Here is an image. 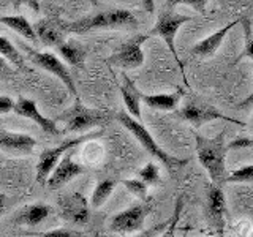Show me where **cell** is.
<instances>
[{
	"mask_svg": "<svg viewBox=\"0 0 253 237\" xmlns=\"http://www.w3.org/2000/svg\"><path fill=\"white\" fill-rule=\"evenodd\" d=\"M229 144L225 141V131H221L215 138H206L196 134V157L201 166L208 171L213 184L221 185L226 182V152Z\"/></svg>",
	"mask_w": 253,
	"mask_h": 237,
	"instance_id": "cell-1",
	"label": "cell"
},
{
	"mask_svg": "<svg viewBox=\"0 0 253 237\" xmlns=\"http://www.w3.org/2000/svg\"><path fill=\"white\" fill-rule=\"evenodd\" d=\"M29 51V59L38 65L42 70L47 71V73L54 75L57 79L63 82V85L67 87V89L71 92L73 97H76V100H79V95H78V90H76V85H75V81L73 78L70 75V70L67 68V65L63 63L57 55L51 51H44V52H38V51H32V49H27Z\"/></svg>",
	"mask_w": 253,
	"mask_h": 237,
	"instance_id": "cell-6",
	"label": "cell"
},
{
	"mask_svg": "<svg viewBox=\"0 0 253 237\" xmlns=\"http://www.w3.org/2000/svg\"><path fill=\"white\" fill-rule=\"evenodd\" d=\"M0 55L5 57L13 67H18L19 70H26V63H24L22 54L16 49V46L8 38L0 35Z\"/></svg>",
	"mask_w": 253,
	"mask_h": 237,
	"instance_id": "cell-24",
	"label": "cell"
},
{
	"mask_svg": "<svg viewBox=\"0 0 253 237\" xmlns=\"http://www.w3.org/2000/svg\"><path fill=\"white\" fill-rule=\"evenodd\" d=\"M59 209L63 220L73 225H85L90 218V205L83 193L71 192L59 198Z\"/></svg>",
	"mask_w": 253,
	"mask_h": 237,
	"instance_id": "cell-9",
	"label": "cell"
},
{
	"mask_svg": "<svg viewBox=\"0 0 253 237\" xmlns=\"http://www.w3.org/2000/svg\"><path fill=\"white\" fill-rule=\"evenodd\" d=\"M37 38L42 41L44 46L49 47H57L63 41H65V34L67 32V24L60 22L59 19L54 18H43L34 24Z\"/></svg>",
	"mask_w": 253,
	"mask_h": 237,
	"instance_id": "cell-16",
	"label": "cell"
},
{
	"mask_svg": "<svg viewBox=\"0 0 253 237\" xmlns=\"http://www.w3.org/2000/svg\"><path fill=\"white\" fill-rule=\"evenodd\" d=\"M172 3H184V5H188V6H192L195 11L204 14L206 10H208L209 0H172Z\"/></svg>",
	"mask_w": 253,
	"mask_h": 237,
	"instance_id": "cell-29",
	"label": "cell"
},
{
	"mask_svg": "<svg viewBox=\"0 0 253 237\" xmlns=\"http://www.w3.org/2000/svg\"><path fill=\"white\" fill-rule=\"evenodd\" d=\"M122 184L130 190V193H133L134 196H138L139 199L146 201L147 199V188L149 185L146 184L142 179H126V180H122Z\"/></svg>",
	"mask_w": 253,
	"mask_h": 237,
	"instance_id": "cell-26",
	"label": "cell"
},
{
	"mask_svg": "<svg viewBox=\"0 0 253 237\" xmlns=\"http://www.w3.org/2000/svg\"><path fill=\"white\" fill-rule=\"evenodd\" d=\"M142 6L147 13H154L155 11V0H141Z\"/></svg>",
	"mask_w": 253,
	"mask_h": 237,
	"instance_id": "cell-36",
	"label": "cell"
},
{
	"mask_svg": "<svg viewBox=\"0 0 253 237\" xmlns=\"http://www.w3.org/2000/svg\"><path fill=\"white\" fill-rule=\"evenodd\" d=\"M57 52L62 55V59L65 60L68 65L76 67V68H84L85 49L79 43L73 41V40H65L60 46H57Z\"/></svg>",
	"mask_w": 253,
	"mask_h": 237,
	"instance_id": "cell-20",
	"label": "cell"
},
{
	"mask_svg": "<svg viewBox=\"0 0 253 237\" xmlns=\"http://www.w3.org/2000/svg\"><path fill=\"white\" fill-rule=\"evenodd\" d=\"M253 105V90H252V93L249 95V97L247 98H245V100H242L241 103H237V109H242V108H247V106H252Z\"/></svg>",
	"mask_w": 253,
	"mask_h": 237,
	"instance_id": "cell-35",
	"label": "cell"
},
{
	"mask_svg": "<svg viewBox=\"0 0 253 237\" xmlns=\"http://www.w3.org/2000/svg\"><path fill=\"white\" fill-rule=\"evenodd\" d=\"M14 114H18L19 117H26L30 118L32 122H35L40 128H42L44 133L47 134H52V136H59L63 131L59 128V125L55 120L49 117H44L42 113L38 111V106L34 100H29V98H19L18 101L14 103Z\"/></svg>",
	"mask_w": 253,
	"mask_h": 237,
	"instance_id": "cell-13",
	"label": "cell"
},
{
	"mask_svg": "<svg viewBox=\"0 0 253 237\" xmlns=\"http://www.w3.org/2000/svg\"><path fill=\"white\" fill-rule=\"evenodd\" d=\"M229 184H245V182H253V164L242 166V168L233 171L226 177Z\"/></svg>",
	"mask_w": 253,
	"mask_h": 237,
	"instance_id": "cell-25",
	"label": "cell"
},
{
	"mask_svg": "<svg viewBox=\"0 0 253 237\" xmlns=\"http://www.w3.org/2000/svg\"><path fill=\"white\" fill-rule=\"evenodd\" d=\"M0 24H3L5 27L11 29L13 32H16L18 35H21L22 38L29 40V41H37V34H35V29L34 26L24 18V16H3L0 14Z\"/></svg>",
	"mask_w": 253,
	"mask_h": 237,
	"instance_id": "cell-22",
	"label": "cell"
},
{
	"mask_svg": "<svg viewBox=\"0 0 253 237\" xmlns=\"http://www.w3.org/2000/svg\"><path fill=\"white\" fill-rule=\"evenodd\" d=\"M150 212L147 204H134L131 207L116 213L109 221V229L117 234H131L142 228V223Z\"/></svg>",
	"mask_w": 253,
	"mask_h": 237,
	"instance_id": "cell-10",
	"label": "cell"
},
{
	"mask_svg": "<svg viewBox=\"0 0 253 237\" xmlns=\"http://www.w3.org/2000/svg\"><path fill=\"white\" fill-rule=\"evenodd\" d=\"M244 57H249V59L253 60V40H250V41L247 43V46L244 47V51H242V54L239 55V59H237V60H241Z\"/></svg>",
	"mask_w": 253,
	"mask_h": 237,
	"instance_id": "cell-34",
	"label": "cell"
},
{
	"mask_svg": "<svg viewBox=\"0 0 253 237\" xmlns=\"http://www.w3.org/2000/svg\"><path fill=\"white\" fill-rule=\"evenodd\" d=\"M113 118H116V116L108 113V111L87 108L83 105L81 100H76V103L70 109L57 116L55 122H62L63 133H81L98 128V126H105Z\"/></svg>",
	"mask_w": 253,
	"mask_h": 237,
	"instance_id": "cell-4",
	"label": "cell"
},
{
	"mask_svg": "<svg viewBox=\"0 0 253 237\" xmlns=\"http://www.w3.org/2000/svg\"><path fill=\"white\" fill-rule=\"evenodd\" d=\"M14 111V101L10 97H0V116Z\"/></svg>",
	"mask_w": 253,
	"mask_h": 237,
	"instance_id": "cell-30",
	"label": "cell"
},
{
	"mask_svg": "<svg viewBox=\"0 0 253 237\" xmlns=\"http://www.w3.org/2000/svg\"><path fill=\"white\" fill-rule=\"evenodd\" d=\"M141 101H144L150 109L157 111H172L176 109L180 101V92L174 93H157V95H146L141 93Z\"/></svg>",
	"mask_w": 253,
	"mask_h": 237,
	"instance_id": "cell-21",
	"label": "cell"
},
{
	"mask_svg": "<svg viewBox=\"0 0 253 237\" xmlns=\"http://www.w3.org/2000/svg\"><path fill=\"white\" fill-rule=\"evenodd\" d=\"M71 150H68V152L62 157V160L55 164V168L51 172V176L47 177V182H46L47 188L59 190L62 187H65L70 180H73L75 177L81 176V174L85 172L84 166L73 160V154H71Z\"/></svg>",
	"mask_w": 253,
	"mask_h": 237,
	"instance_id": "cell-12",
	"label": "cell"
},
{
	"mask_svg": "<svg viewBox=\"0 0 253 237\" xmlns=\"http://www.w3.org/2000/svg\"><path fill=\"white\" fill-rule=\"evenodd\" d=\"M37 141L26 133L0 131V150L14 157H29L34 154Z\"/></svg>",
	"mask_w": 253,
	"mask_h": 237,
	"instance_id": "cell-15",
	"label": "cell"
},
{
	"mask_svg": "<svg viewBox=\"0 0 253 237\" xmlns=\"http://www.w3.org/2000/svg\"><path fill=\"white\" fill-rule=\"evenodd\" d=\"M193 16H182V14H176L171 11L162 13L158 16V19L155 22V26L150 29L149 35H157L163 38V41L168 46V49L171 51V54L176 57V60L180 63L177 54H176V46H174V38H176L177 30L184 26L185 22L192 21Z\"/></svg>",
	"mask_w": 253,
	"mask_h": 237,
	"instance_id": "cell-8",
	"label": "cell"
},
{
	"mask_svg": "<svg viewBox=\"0 0 253 237\" xmlns=\"http://www.w3.org/2000/svg\"><path fill=\"white\" fill-rule=\"evenodd\" d=\"M11 73H13V70L10 67V62H8L5 57H2V55H0V79L11 76Z\"/></svg>",
	"mask_w": 253,
	"mask_h": 237,
	"instance_id": "cell-32",
	"label": "cell"
},
{
	"mask_svg": "<svg viewBox=\"0 0 253 237\" xmlns=\"http://www.w3.org/2000/svg\"><path fill=\"white\" fill-rule=\"evenodd\" d=\"M242 19H236L231 21L229 24H226L225 27L218 29L217 32H213L212 35L203 38L201 41H198L193 47H192V54L196 55V57H201V59H211L215 55V52L218 51V47L223 43L225 37L228 35V32L234 29L237 24H239Z\"/></svg>",
	"mask_w": 253,
	"mask_h": 237,
	"instance_id": "cell-17",
	"label": "cell"
},
{
	"mask_svg": "<svg viewBox=\"0 0 253 237\" xmlns=\"http://www.w3.org/2000/svg\"><path fill=\"white\" fill-rule=\"evenodd\" d=\"M117 185V180L113 179H106V180H100L97 187H95L92 198H90V205L93 209H100L103 204L108 201V198L111 193L114 192V188Z\"/></svg>",
	"mask_w": 253,
	"mask_h": 237,
	"instance_id": "cell-23",
	"label": "cell"
},
{
	"mask_svg": "<svg viewBox=\"0 0 253 237\" xmlns=\"http://www.w3.org/2000/svg\"><path fill=\"white\" fill-rule=\"evenodd\" d=\"M139 22L128 10H109L90 14L75 22L67 24V32L71 34H87L92 30H116V29H138Z\"/></svg>",
	"mask_w": 253,
	"mask_h": 237,
	"instance_id": "cell-3",
	"label": "cell"
},
{
	"mask_svg": "<svg viewBox=\"0 0 253 237\" xmlns=\"http://www.w3.org/2000/svg\"><path fill=\"white\" fill-rule=\"evenodd\" d=\"M52 213V207L44 202H34L21 207L14 215V223L22 226H37Z\"/></svg>",
	"mask_w": 253,
	"mask_h": 237,
	"instance_id": "cell-18",
	"label": "cell"
},
{
	"mask_svg": "<svg viewBox=\"0 0 253 237\" xmlns=\"http://www.w3.org/2000/svg\"><path fill=\"white\" fill-rule=\"evenodd\" d=\"M103 136V130H97V131H92V133H87V134H81L78 138H71L60 142L57 147H52V149H46L40 154L38 158V164H37V182L40 185H46L47 177L51 176V172L54 171L55 164H57L62 157L65 155L68 150L78 147L79 144L87 141H92V139H97Z\"/></svg>",
	"mask_w": 253,
	"mask_h": 237,
	"instance_id": "cell-5",
	"label": "cell"
},
{
	"mask_svg": "<svg viewBox=\"0 0 253 237\" xmlns=\"http://www.w3.org/2000/svg\"><path fill=\"white\" fill-rule=\"evenodd\" d=\"M121 93H122L126 111H128L134 118H139L141 117V92L136 89V85L133 84V81L126 75H124V84L121 85Z\"/></svg>",
	"mask_w": 253,
	"mask_h": 237,
	"instance_id": "cell-19",
	"label": "cell"
},
{
	"mask_svg": "<svg viewBox=\"0 0 253 237\" xmlns=\"http://www.w3.org/2000/svg\"><path fill=\"white\" fill-rule=\"evenodd\" d=\"M149 35H138L130 38L128 41L122 43L119 49L111 55L109 62L124 70H136L144 63V52H142V43Z\"/></svg>",
	"mask_w": 253,
	"mask_h": 237,
	"instance_id": "cell-11",
	"label": "cell"
},
{
	"mask_svg": "<svg viewBox=\"0 0 253 237\" xmlns=\"http://www.w3.org/2000/svg\"><path fill=\"white\" fill-rule=\"evenodd\" d=\"M237 147H253V139H236L229 142V149H237Z\"/></svg>",
	"mask_w": 253,
	"mask_h": 237,
	"instance_id": "cell-33",
	"label": "cell"
},
{
	"mask_svg": "<svg viewBox=\"0 0 253 237\" xmlns=\"http://www.w3.org/2000/svg\"><path fill=\"white\" fill-rule=\"evenodd\" d=\"M206 210H208L211 223L218 229V233H223L226 215L225 195L221 192L220 185L213 184V182H211L206 188Z\"/></svg>",
	"mask_w": 253,
	"mask_h": 237,
	"instance_id": "cell-14",
	"label": "cell"
},
{
	"mask_svg": "<svg viewBox=\"0 0 253 237\" xmlns=\"http://www.w3.org/2000/svg\"><path fill=\"white\" fill-rule=\"evenodd\" d=\"M179 116L184 118V120L190 122L196 128H200L201 125L212 122V120H226V122H233L244 126L245 123L241 120H236L233 117H226L223 113H220L218 109H215L212 105L208 103H201V101H187L184 108L180 109Z\"/></svg>",
	"mask_w": 253,
	"mask_h": 237,
	"instance_id": "cell-7",
	"label": "cell"
},
{
	"mask_svg": "<svg viewBox=\"0 0 253 237\" xmlns=\"http://www.w3.org/2000/svg\"><path fill=\"white\" fill-rule=\"evenodd\" d=\"M6 201H8V198L3 195V193H0V217L5 213V209H6Z\"/></svg>",
	"mask_w": 253,
	"mask_h": 237,
	"instance_id": "cell-37",
	"label": "cell"
},
{
	"mask_svg": "<svg viewBox=\"0 0 253 237\" xmlns=\"http://www.w3.org/2000/svg\"><path fill=\"white\" fill-rule=\"evenodd\" d=\"M138 177L144 180L147 185H160V171L154 163H147L146 168L138 172Z\"/></svg>",
	"mask_w": 253,
	"mask_h": 237,
	"instance_id": "cell-27",
	"label": "cell"
},
{
	"mask_svg": "<svg viewBox=\"0 0 253 237\" xmlns=\"http://www.w3.org/2000/svg\"><path fill=\"white\" fill-rule=\"evenodd\" d=\"M13 2H14L16 8H19L21 5H26L32 11L40 13V0H13Z\"/></svg>",
	"mask_w": 253,
	"mask_h": 237,
	"instance_id": "cell-31",
	"label": "cell"
},
{
	"mask_svg": "<svg viewBox=\"0 0 253 237\" xmlns=\"http://www.w3.org/2000/svg\"><path fill=\"white\" fill-rule=\"evenodd\" d=\"M37 236L40 237H79L83 234L78 231H71V229H67V228H55V229H51V231L40 233Z\"/></svg>",
	"mask_w": 253,
	"mask_h": 237,
	"instance_id": "cell-28",
	"label": "cell"
},
{
	"mask_svg": "<svg viewBox=\"0 0 253 237\" xmlns=\"http://www.w3.org/2000/svg\"><path fill=\"white\" fill-rule=\"evenodd\" d=\"M116 118L133 134L134 138H136V141L147 150L149 155L157 158V160L160 161L171 174H174L180 168H184V166L188 163L187 158H177V157H172L169 154H166L165 150L158 146V142L152 138V134L149 133V130L146 128V126L142 125L138 118H134L128 111H126V113L125 111H121V113L116 116Z\"/></svg>",
	"mask_w": 253,
	"mask_h": 237,
	"instance_id": "cell-2",
	"label": "cell"
}]
</instances>
